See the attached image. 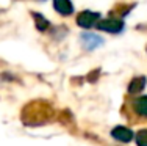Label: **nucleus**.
Segmentation results:
<instances>
[{"mask_svg":"<svg viewBox=\"0 0 147 146\" xmlns=\"http://www.w3.org/2000/svg\"><path fill=\"white\" fill-rule=\"evenodd\" d=\"M53 115V110L45 102H31L22 110V120L27 124H41L49 121Z\"/></svg>","mask_w":147,"mask_h":146,"instance_id":"nucleus-1","label":"nucleus"},{"mask_svg":"<svg viewBox=\"0 0 147 146\" xmlns=\"http://www.w3.org/2000/svg\"><path fill=\"white\" fill-rule=\"evenodd\" d=\"M146 83H147V79L144 75H136V77H133L131 82L128 83V94H138V93H141L146 88Z\"/></svg>","mask_w":147,"mask_h":146,"instance_id":"nucleus-6","label":"nucleus"},{"mask_svg":"<svg viewBox=\"0 0 147 146\" xmlns=\"http://www.w3.org/2000/svg\"><path fill=\"white\" fill-rule=\"evenodd\" d=\"M96 27L102 32L107 33H119L124 29V22L121 19H116V17H108V19H102L96 24Z\"/></svg>","mask_w":147,"mask_h":146,"instance_id":"nucleus-3","label":"nucleus"},{"mask_svg":"<svg viewBox=\"0 0 147 146\" xmlns=\"http://www.w3.org/2000/svg\"><path fill=\"white\" fill-rule=\"evenodd\" d=\"M100 20V13L96 11H82L77 16V25L83 29H91Z\"/></svg>","mask_w":147,"mask_h":146,"instance_id":"nucleus-4","label":"nucleus"},{"mask_svg":"<svg viewBox=\"0 0 147 146\" xmlns=\"http://www.w3.org/2000/svg\"><path fill=\"white\" fill-rule=\"evenodd\" d=\"M122 115L130 123H147V96L127 99L122 107Z\"/></svg>","mask_w":147,"mask_h":146,"instance_id":"nucleus-2","label":"nucleus"},{"mask_svg":"<svg viewBox=\"0 0 147 146\" xmlns=\"http://www.w3.org/2000/svg\"><path fill=\"white\" fill-rule=\"evenodd\" d=\"M53 8L63 16H71L74 13L71 0H53Z\"/></svg>","mask_w":147,"mask_h":146,"instance_id":"nucleus-7","label":"nucleus"},{"mask_svg":"<svg viewBox=\"0 0 147 146\" xmlns=\"http://www.w3.org/2000/svg\"><path fill=\"white\" fill-rule=\"evenodd\" d=\"M31 14H33L34 24H36V29L39 30V32H45V30L50 27V22H49V20L45 19L42 14H39V13H31Z\"/></svg>","mask_w":147,"mask_h":146,"instance_id":"nucleus-8","label":"nucleus"},{"mask_svg":"<svg viewBox=\"0 0 147 146\" xmlns=\"http://www.w3.org/2000/svg\"><path fill=\"white\" fill-rule=\"evenodd\" d=\"M136 145L138 146H147V129H141L136 132Z\"/></svg>","mask_w":147,"mask_h":146,"instance_id":"nucleus-9","label":"nucleus"},{"mask_svg":"<svg viewBox=\"0 0 147 146\" xmlns=\"http://www.w3.org/2000/svg\"><path fill=\"white\" fill-rule=\"evenodd\" d=\"M111 137L117 141H124V143H128V141L133 138V132L125 126H116L113 130H111Z\"/></svg>","mask_w":147,"mask_h":146,"instance_id":"nucleus-5","label":"nucleus"}]
</instances>
